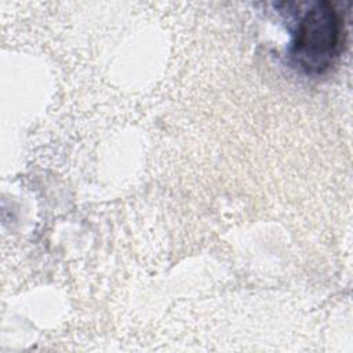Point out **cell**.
Listing matches in <instances>:
<instances>
[{
	"label": "cell",
	"mask_w": 353,
	"mask_h": 353,
	"mask_svg": "<svg viewBox=\"0 0 353 353\" xmlns=\"http://www.w3.org/2000/svg\"><path fill=\"white\" fill-rule=\"evenodd\" d=\"M343 46V19L330 1H314L299 18L291 43L292 61L309 74L327 72Z\"/></svg>",
	"instance_id": "6da1fadb"
}]
</instances>
